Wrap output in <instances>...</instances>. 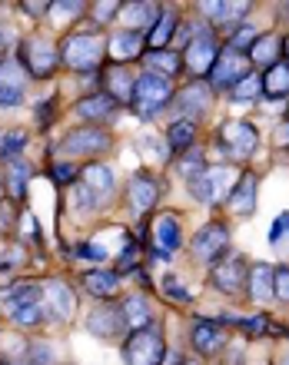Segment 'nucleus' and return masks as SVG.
I'll list each match as a JSON object with an SVG mask.
<instances>
[{
  "mask_svg": "<svg viewBox=\"0 0 289 365\" xmlns=\"http://www.w3.org/2000/svg\"><path fill=\"white\" fill-rule=\"evenodd\" d=\"M103 50H106V43L96 37V34L80 30V34H70V37L64 40L60 60H64L70 70H77V73H93V70L100 67V60H103Z\"/></svg>",
  "mask_w": 289,
  "mask_h": 365,
  "instance_id": "f257e3e1",
  "label": "nucleus"
},
{
  "mask_svg": "<svg viewBox=\"0 0 289 365\" xmlns=\"http://www.w3.org/2000/svg\"><path fill=\"white\" fill-rule=\"evenodd\" d=\"M173 100V83L166 77H156V73H143V77L133 83V96L130 103L143 120H153L160 110H166Z\"/></svg>",
  "mask_w": 289,
  "mask_h": 365,
  "instance_id": "f03ea898",
  "label": "nucleus"
},
{
  "mask_svg": "<svg viewBox=\"0 0 289 365\" xmlns=\"http://www.w3.org/2000/svg\"><path fill=\"white\" fill-rule=\"evenodd\" d=\"M166 342L160 326H146L140 332H130V339L123 342V362L126 365H163Z\"/></svg>",
  "mask_w": 289,
  "mask_h": 365,
  "instance_id": "7ed1b4c3",
  "label": "nucleus"
},
{
  "mask_svg": "<svg viewBox=\"0 0 289 365\" xmlns=\"http://www.w3.org/2000/svg\"><path fill=\"white\" fill-rule=\"evenodd\" d=\"M236 180H240V176L233 173L230 166H206L196 180H190V192L203 202V206H220V202L233 192Z\"/></svg>",
  "mask_w": 289,
  "mask_h": 365,
  "instance_id": "20e7f679",
  "label": "nucleus"
},
{
  "mask_svg": "<svg viewBox=\"0 0 289 365\" xmlns=\"http://www.w3.org/2000/svg\"><path fill=\"white\" fill-rule=\"evenodd\" d=\"M20 63L30 70V77L44 80V77H50V73L57 70L60 50L54 47L50 40H44V37H30V40L20 43Z\"/></svg>",
  "mask_w": 289,
  "mask_h": 365,
  "instance_id": "39448f33",
  "label": "nucleus"
},
{
  "mask_svg": "<svg viewBox=\"0 0 289 365\" xmlns=\"http://www.w3.org/2000/svg\"><path fill=\"white\" fill-rule=\"evenodd\" d=\"M216 57H220V40H216V34L206 27H196L193 40L186 43V70H190L193 77H203V73L213 70Z\"/></svg>",
  "mask_w": 289,
  "mask_h": 365,
  "instance_id": "423d86ee",
  "label": "nucleus"
},
{
  "mask_svg": "<svg viewBox=\"0 0 289 365\" xmlns=\"http://www.w3.org/2000/svg\"><path fill=\"white\" fill-rule=\"evenodd\" d=\"M246 279H250V269H246L243 256H223V259L213 262V269H210L213 289H220L223 296H240L243 289H246Z\"/></svg>",
  "mask_w": 289,
  "mask_h": 365,
  "instance_id": "0eeeda50",
  "label": "nucleus"
},
{
  "mask_svg": "<svg viewBox=\"0 0 289 365\" xmlns=\"http://www.w3.org/2000/svg\"><path fill=\"white\" fill-rule=\"evenodd\" d=\"M44 296H40V286H17L10 292V319L17 322L20 329H34L44 322Z\"/></svg>",
  "mask_w": 289,
  "mask_h": 365,
  "instance_id": "6e6552de",
  "label": "nucleus"
},
{
  "mask_svg": "<svg viewBox=\"0 0 289 365\" xmlns=\"http://www.w3.org/2000/svg\"><path fill=\"white\" fill-rule=\"evenodd\" d=\"M150 240H153V259L170 262L173 252L180 250L183 242V232H180V216L176 212H160L150 226Z\"/></svg>",
  "mask_w": 289,
  "mask_h": 365,
  "instance_id": "1a4fd4ad",
  "label": "nucleus"
},
{
  "mask_svg": "<svg viewBox=\"0 0 289 365\" xmlns=\"http://www.w3.org/2000/svg\"><path fill=\"white\" fill-rule=\"evenodd\" d=\"M220 146L230 156H253L256 146H260V133L246 120H226L220 126Z\"/></svg>",
  "mask_w": 289,
  "mask_h": 365,
  "instance_id": "9d476101",
  "label": "nucleus"
},
{
  "mask_svg": "<svg viewBox=\"0 0 289 365\" xmlns=\"http://www.w3.org/2000/svg\"><path fill=\"white\" fill-rule=\"evenodd\" d=\"M190 250L200 262H216L226 256V250H230V232H226L223 222H210V226H203V230L193 236Z\"/></svg>",
  "mask_w": 289,
  "mask_h": 365,
  "instance_id": "9b49d317",
  "label": "nucleus"
},
{
  "mask_svg": "<svg viewBox=\"0 0 289 365\" xmlns=\"http://www.w3.org/2000/svg\"><path fill=\"white\" fill-rule=\"evenodd\" d=\"M27 93V70L14 57L0 60V106H20Z\"/></svg>",
  "mask_w": 289,
  "mask_h": 365,
  "instance_id": "f8f14e48",
  "label": "nucleus"
},
{
  "mask_svg": "<svg viewBox=\"0 0 289 365\" xmlns=\"http://www.w3.org/2000/svg\"><path fill=\"white\" fill-rule=\"evenodd\" d=\"M246 73H250V63H246V57L226 47V50H220V57H216V63H213L210 83H213V87H220V90H233L243 77H246Z\"/></svg>",
  "mask_w": 289,
  "mask_h": 365,
  "instance_id": "ddd939ff",
  "label": "nucleus"
},
{
  "mask_svg": "<svg viewBox=\"0 0 289 365\" xmlns=\"http://www.w3.org/2000/svg\"><path fill=\"white\" fill-rule=\"evenodd\" d=\"M60 150L70 156L103 153V150H110V133H106V130H96V126H80V130H70V133L64 136Z\"/></svg>",
  "mask_w": 289,
  "mask_h": 365,
  "instance_id": "4468645a",
  "label": "nucleus"
},
{
  "mask_svg": "<svg viewBox=\"0 0 289 365\" xmlns=\"http://www.w3.org/2000/svg\"><path fill=\"white\" fill-rule=\"evenodd\" d=\"M40 296H44V309H47L50 319H57V322H70V319H73L77 299H73V292H70L67 282L47 279V282L40 286Z\"/></svg>",
  "mask_w": 289,
  "mask_h": 365,
  "instance_id": "2eb2a0df",
  "label": "nucleus"
},
{
  "mask_svg": "<svg viewBox=\"0 0 289 365\" xmlns=\"http://www.w3.org/2000/svg\"><path fill=\"white\" fill-rule=\"evenodd\" d=\"M160 192H163V186H160L153 176L136 173L133 180H130V186H126V202H130L133 212H150L156 206V200H160Z\"/></svg>",
  "mask_w": 289,
  "mask_h": 365,
  "instance_id": "dca6fc26",
  "label": "nucleus"
},
{
  "mask_svg": "<svg viewBox=\"0 0 289 365\" xmlns=\"http://www.w3.org/2000/svg\"><path fill=\"white\" fill-rule=\"evenodd\" d=\"M87 329H90V336H96V339H113V336H120V332L126 329L120 306H110V302H103V306L90 309Z\"/></svg>",
  "mask_w": 289,
  "mask_h": 365,
  "instance_id": "f3484780",
  "label": "nucleus"
},
{
  "mask_svg": "<svg viewBox=\"0 0 289 365\" xmlns=\"http://www.w3.org/2000/svg\"><path fill=\"white\" fill-rule=\"evenodd\" d=\"M226 339L230 336H226V329H223L220 322H196L190 332V342L200 356H216V352H223Z\"/></svg>",
  "mask_w": 289,
  "mask_h": 365,
  "instance_id": "a211bd4d",
  "label": "nucleus"
},
{
  "mask_svg": "<svg viewBox=\"0 0 289 365\" xmlns=\"http://www.w3.org/2000/svg\"><path fill=\"white\" fill-rule=\"evenodd\" d=\"M80 176H83V186H87L90 192L96 196V202H103V200H110L113 196V186H116V176H113V170L110 166H103V163H90V166H83L80 170Z\"/></svg>",
  "mask_w": 289,
  "mask_h": 365,
  "instance_id": "6ab92c4d",
  "label": "nucleus"
},
{
  "mask_svg": "<svg viewBox=\"0 0 289 365\" xmlns=\"http://www.w3.org/2000/svg\"><path fill=\"white\" fill-rule=\"evenodd\" d=\"M256 190H260V180H256V173H243L240 180H236V186H233L230 192V202H233V212L236 216H253L256 212Z\"/></svg>",
  "mask_w": 289,
  "mask_h": 365,
  "instance_id": "aec40b11",
  "label": "nucleus"
},
{
  "mask_svg": "<svg viewBox=\"0 0 289 365\" xmlns=\"http://www.w3.org/2000/svg\"><path fill=\"white\" fill-rule=\"evenodd\" d=\"M106 53L116 60V63H126V60H136L143 53V37L136 30H116L113 37L106 40Z\"/></svg>",
  "mask_w": 289,
  "mask_h": 365,
  "instance_id": "412c9836",
  "label": "nucleus"
},
{
  "mask_svg": "<svg viewBox=\"0 0 289 365\" xmlns=\"http://www.w3.org/2000/svg\"><path fill=\"white\" fill-rule=\"evenodd\" d=\"M176 106H180V120H196V116H203L210 110V87H206V83L186 87L183 93H180V100H176Z\"/></svg>",
  "mask_w": 289,
  "mask_h": 365,
  "instance_id": "4be33fe9",
  "label": "nucleus"
},
{
  "mask_svg": "<svg viewBox=\"0 0 289 365\" xmlns=\"http://www.w3.org/2000/svg\"><path fill=\"white\" fill-rule=\"evenodd\" d=\"M120 312H123V326L133 329V332H140V329L153 326V312H150V302H146V296H130L120 306Z\"/></svg>",
  "mask_w": 289,
  "mask_h": 365,
  "instance_id": "5701e85b",
  "label": "nucleus"
},
{
  "mask_svg": "<svg viewBox=\"0 0 289 365\" xmlns=\"http://www.w3.org/2000/svg\"><path fill=\"white\" fill-rule=\"evenodd\" d=\"M133 70L126 67H110L106 70V96H113L116 103H130V96H133Z\"/></svg>",
  "mask_w": 289,
  "mask_h": 365,
  "instance_id": "b1692460",
  "label": "nucleus"
},
{
  "mask_svg": "<svg viewBox=\"0 0 289 365\" xmlns=\"http://www.w3.org/2000/svg\"><path fill=\"white\" fill-rule=\"evenodd\" d=\"M116 100L106 93H93V96H83L77 103V116H83V120H90V123H96V120H106V116L116 113Z\"/></svg>",
  "mask_w": 289,
  "mask_h": 365,
  "instance_id": "393cba45",
  "label": "nucleus"
},
{
  "mask_svg": "<svg viewBox=\"0 0 289 365\" xmlns=\"http://www.w3.org/2000/svg\"><path fill=\"white\" fill-rule=\"evenodd\" d=\"M280 53H283V40L276 34H266V37H256V43L250 47V60L253 63H260V67H276L280 63Z\"/></svg>",
  "mask_w": 289,
  "mask_h": 365,
  "instance_id": "a878e982",
  "label": "nucleus"
},
{
  "mask_svg": "<svg viewBox=\"0 0 289 365\" xmlns=\"http://www.w3.org/2000/svg\"><path fill=\"white\" fill-rule=\"evenodd\" d=\"M120 14H123L126 24H130L126 30H136V34H140L143 27H153V24H156V17H160V7H156V4H150V0H136V4H126V7H120Z\"/></svg>",
  "mask_w": 289,
  "mask_h": 365,
  "instance_id": "bb28decb",
  "label": "nucleus"
},
{
  "mask_svg": "<svg viewBox=\"0 0 289 365\" xmlns=\"http://www.w3.org/2000/svg\"><path fill=\"white\" fill-rule=\"evenodd\" d=\"M176 27H180V17H176L173 10H160V17H156V24L150 27V37H146L150 50H166V43L173 40Z\"/></svg>",
  "mask_w": 289,
  "mask_h": 365,
  "instance_id": "cd10ccee",
  "label": "nucleus"
},
{
  "mask_svg": "<svg viewBox=\"0 0 289 365\" xmlns=\"http://www.w3.org/2000/svg\"><path fill=\"white\" fill-rule=\"evenodd\" d=\"M83 289L96 299H110V296H116V289H120V276L110 269H93L83 276Z\"/></svg>",
  "mask_w": 289,
  "mask_h": 365,
  "instance_id": "c85d7f7f",
  "label": "nucleus"
},
{
  "mask_svg": "<svg viewBox=\"0 0 289 365\" xmlns=\"http://www.w3.org/2000/svg\"><path fill=\"white\" fill-rule=\"evenodd\" d=\"M250 296H253V302H270L273 299V266H266V262H256L250 269Z\"/></svg>",
  "mask_w": 289,
  "mask_h": 365,
  "instance_id": "c756f323",
  "label": "nucleus"
},
{
  "mask_svg": "<svg viewBox=\"0 0 289 365\" xmlns=\"http://www.w3.org/2000/svg\"><path fill=\"white\" fill-rule=\"evenodd\" d=\"M143 67L146 73H156V77H173V73H180V57H176L173 50H150L143 57Z\"/></svg>",
  "mask_w": 289,
  "mask_h": 365,
  "instance_id": "7c9ffc66",
  "label": "nucleus"
},
{
  "mask_svg": "<svg viewBox=\"0 0 289 365\" xmlns=\"http://www.w3.org/2000/svg\"><path fill=\"white\" fill-rule=\"evenodd\" d=\"M200 10L206 14L210 20H216V24H233L236 17H243V14H250V4L243 0V4H223V0H203Z\"/></svg>",
  "mask_w": 289,
  "mask_h": 365,
  "instance_id": "2f4dec72",
  "label": "nucleus"
},
{
  "mask_svg": "<svg viewBox=\"0 0 289 365\" xmlns=\"http://www.w3.org/2000/svg\"><path fill=\"white\" fill-rule=\"evenodd\" d=\"M193 140H196V123H193V120H176V123L170 126V133H166V146H170L173 153L193 150Z\"/></svg>",
  "mask_w": 289,
  "mask_h": 365,
  "instance_id": "473e14b6",
  "label": "nucleus"
},
{
  "mask_svg": "<svg viewBox=\"0 0 289 365\" xmlns=\"http://www.w3.org/2000/svg\"><path fill=\"white\" fill-rule=\"evenodd\" d=\"M263 90L270 100H283L289 96V67L286 63H276V67L266 70V77H263Z\"/></svg>",
  "mask_w": 289,
  "mask_h": 365,
  "instance_id": "72a5a7b5",
  "label": "nucleus"
},
{
  "mask_svg": "<svg viewBox=\"0 0 289 365\" xmlns=\"http://www.w3.org/2000/svg\"><path fill=\"white\" fill-rule=\"evenodd\" d=\"M30 163L27 160H10L7 166V186H10V196L14 200H24V192H27V182H30Z\"/></svg>",
  "mask_w": 289,
  "mask_h": 365,
  "instance_id": "f704fd0d",
  "label": "nucleus"
},
{
  "mask_svg": "<svg viewBox=\"0 0 289 365\" xmlns=\"http://www.w3.org/2000/svg\"><path fill=\"white\" fill-rule=\"evenodd\" d=\"M203 170H206V156H203L200 150H186V153H180V160H176V173L183 176V180H196Z\"/></svg>",
  "mask_w": 289,
  "mask_h": 365,
  "instance_id": "c9c22d12",
  "label": "nucleus"
},
{
  "mask_svg": "<svg viewBox=\"0 0 289 365\" xmlns=\"http://www.w3.org/2000/svg\"><path fill=\"white\" fill-rule=\"evenodd\" d=\"M260 93H263V77L260 73H246V77L233 87V100H236V103H253Z\"/></svg>",
  "mask_w": 289,
  "mask_h": 365,
  "instance_id": "e433bc0d",
  "label": "nucleus"
},
{
  "mask_svg": "<svg viewBox=\"0 0 289 365\" xmlns=\"http://www.w3.org/2000/svg\"><path fill=\"white\" fill-rule=\"evenodd\" d=\"M24 365H57V352L47 342H30L24 352Z\"/></svg>",
  "mask_w": 289,
  "mask_h": 365,
  "instance_id": "4c0bfd02",
  "label": "nucleus"
},
{
  "mask_svg": "<svg viewBox=\"0 0 289 365\" xmlns=\"http://www.w3.org/2000/svg\"><path fill=\"white\" fill-rule=\"evenodd\" d=\"M27 146V133H7L0 136V160H17V153Z\"/></svg>",
  "mask_w": 289,
  "mask_h": 365,
  "instance_id": "58836bf2",
  "label": "nucleus"
},
{
  "mask_svg": "<svg viewBox=\"0 0 289 365\" xmlns=\"http://www.w3.org/2000/svg\"><path fill=\"white\" fill-rule=\"evenodd\" d=\"M270 242L276 246V250H286V252H289V212H283L280 220L273 222V230H270Z\"/></svg>",
  "mask_w": 289,
  "mask_h": 365,
  "instance_id": "ea45409f",
  "label": "nucleus"
},
{
  "mask_svg": "<svg viewBox=\"0 0 289 365\" xmlns=\"http://www.w3.org/2000/svg\"><path fill=\"white\" fill-rule=\"evenodd\" d=\"M273 296L280 302H289V266L273 269Z\"/></svg>",
  "mask_w": 289,
  "mask_h": 365,
  "instance_id": "a19ab883",
  "label": "nucleus"
},
{
  "mask_svg": "<svg viewBox=\"0 0 289 365\" xmlns=\"http://www.w3.org/2000/svg\"><path fill=\"white\" fill-rule=\"evenodd\" d=\"M256 37H260V34H256V30H253V27H240V30H236V34H233V40H230V50H236V53H243V50H250L253 43H256Z\"/></svg>",
  "mask_w": 289,
  "mask_h": 365,
  "instance_id": "79ce46f5",
  "label": "nucleus"
},
{
  "mask_svg": "<svg viewBox=\"0 0 289 365\" xmlns=\"http://www.w3.org/2000/svg\"><path fill=\"white\" fill-rule=\"evenodd\" d=\"M160 286H163V292H166V296H170V299H176V302H190V289H183V286H180V279H176V276H166V279H160Z\"/></svg>",
  "mask_w": 289,
  "mask_h": 365,
  "instance_id": "37998d69",
  "label": "nucleus"
},
{
  "mask_svg": "<svg viewBox=\"0 0 289 365\" xmlns=\"http://www.w3.org/2000/svg\"><path fill=\"white\" fill-rule=\"evenodd\" d=\"M73 206H77V210H83V212H90V210H96L100 202H96V196H93V192H90L87 186L80 182L77 190H73Z\"/></svg>",
  "mask_w": 289,
  "mask_h": 365,
  "instance_id": "c03bdc74",
  "label": "nucleus"
},
{
  "mask_svg": "<svg viewBox=\"0 0 289 365\" xmlns=\"http://www.w3.org/2000/svg\"><path fill=\"white\" fill-rule=\"evenodd\" d=\"M50 176H54V182H60V186H67V182H73V176H80V170H77L73 163H54Z\"/></svg>",
  "mask_w": 289,
  "mask_h": 365,
  "instance_id": "a18cd8bd",
  "label": "nucleus"
},
{
  "mask_svg": "<svg viewBox=\"0 0 289 365\" xmlns=\"http://www.w3.org/2000/svg\"><path fill=\"white\" fill-rule=\"evenodd\" d=\"M120 7H123V4H116V0H110V4H93V20L96 24H106V20H113V14H120Z\"/></svg>",
  "mask_w": 289,
  "mask_h": 365,
  "instance_id": "49530a36",
  "label": "nucleus"
},
{
  "mask_svg": "<svg viewBox=\"0 0 289 365\" xmlns=\"http://www.w3.org/2000/svg\"><path fill=\"white\" fill-rule=\"evenodd\" d=\"M136 262H140V246H136V242H130V240H126V246H123V256H120V272L133 269Z\"/></svg>",
  "mask_w": 289,
  "mask_h": 365,
  "instance_id": "de8ad7c7",
  "label": "nucleus"
},
{
  "mask_svg": "<svg viewBox=\"0 0 289 365\" xmlns=\"http://www.w3.org/2000/svg\"><path fill=\"white\" fill-rule=\"evenodd\" d=\"M77 256H80V259H93V262L106 259V252L100 250V246H93V242H83V246H77Z\"/></svg>",
  "mask_w": 289,
  "mask_h": 365,
  "instance_id": "09e8293b",
  "label": "nucleus"
},
{
  "mask_svg": "<svg viewBox=\"0 0 289 365\" xmlns=\"http://www.w3.org/2000/svg\"><path fill=\"white\" fill-rule=\"evenodd\" d=\"M14 43V27H10L7 20H0V50H7Z\"/></svg>",
  "mask_w": 289,
  "mask_h": 365,
  "instance_id": "8fccbe9b",
  "label": "nucleus"
},
{
  "mask_svg": "<svg viewBox=\"0 0 289 365\" xmlns=\"http://www.w3.org/2000/svg\"><path fill=\"white\" fill-rule=\"evenodd\" d=\"M24 14H34V17H40V14H50V4H24Z\"/></svg>",
  "mask_w": 289,
  "mask_h": 365,
  "instance_id": "3c124183",
  "label": "nucleus"
},
{
  "mask_svg": "<svg viewBox=\"0 0 289 365\" xmlns=\"http://www.w3.org/2000/svg\"><path fill=\"white\" fill-rule=\"evenodd\" d=\"M176 365H200V362H193V359H186V362H176Z\"/></svg>",
  "mask_w": 289,
  "mask_h": 365,
  "instance_id": "603ef678",
  "label": "nucleus"
},
{
  "mask_svg": "<svg viewBox=\"0 0 289 365\" xmlns=\"http://www.w3.org/2000/svg\"><path fill=\"white\" fill-rule=\"evenodd\" d=\"M283 50H286V57H289V40H286V43H283ZM286 67H289V63H286Z\"/></svg>",
  "mask_w": 289,
  "mask_h": 365,
  "instance_id": "864d4df0",
  "label": "nucleus"
},
{
  "mask_svg": "<svg viewBox=\"0 0 289 365\" xmlns=\"http://www.w3.org/2000/svg\"><path fill=\"white\" fill-rule=\"evenodd\" d=\"M280 365H289V356H286V359H283V362H280Z\"/></svg>",
  "mask_w": 289,
  "mask_h": 365,
  "instance_id": "5fc2aeb1",
  "label": "nucleus"
},
{
  "mask_svg": "<svg viewBox=\"0 0 289 365\" xmlns=\"http://www.w3.org/2000/svg\"><path fill=\"white\" fill-rule=\"evenodd\" d=\"M0 196H4V182H0Z\"/></svg>",
  "mask_w": 289,
  "mask_h": 365,
  "instance_id": "6e6d98bb",
  "label": "nucleus"
}]
</instances>
